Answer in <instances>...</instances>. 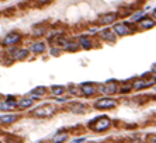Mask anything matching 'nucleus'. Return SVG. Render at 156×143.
<instances>
[{
  "label": "nucleus",
  "mask_w": 156,
  "mask_h": 143,
  "mask_svg": "<svg viewBox=\"0 0 156 143\" xmlns=\"http://www.w3.org/2000/svg\"><path fill=\"white\" fill-rule=\"evenodd\" d=\"M101 38L104 41H108V42H114L117 39V35H115L114 31H110V30H104L101 31Z\"/></svg>",
  "instance_id": "13"
},
{
  "label": "nucleus",
  "mask_w": 156,
  "mask_h": 143,
  "mask_svg": "<svg viewBox=\"0 0 156 143\" xmlns=\"http://www.w3.org/2000/svg\"><path fill=\"white\" fill-rule=\"evenodd\" d=\"M70 111L72 112H83L84 111V105L83 104H75V107H72Z\"/></svg>",
  "instance_id": "21"
},
{
  "label": "nucleus",
  "mask_w": 156,
  "mask_h": 143,
  "mask_svg": "<svg viewBox=\"0 0 156 143\" xmlns=\"http://www.w3.org/2000/svg\"><path fill=\"white\" fill-rule=\"evenodd\" d=\"M144 14H145V11H142V10H139V11H138V13H135V14H134V16H132L131 18H129V20H131V21H138V20H139V18H141V17L144 16Z\"/></svg>",
  "instance_id": "23"
},
{
  "label": "nucleus",
  "mask_w": 156,
  "mask_h": 143,
  "mask_svg": "<svg viewBox=\"0 0 156 143\" xmlns=\"http://www.w3.org/2000/svg\"><path fill=\"white\" fill-rule=\"evenodd\" d=\"M131 89H132V84H131V86H124V87H123V89H121V90H119V91H121V93H125V91H129V90H131Z\"/></svg>",
  "instance_id": "26"
},
{
  "label": "nucleus",
  "mask_w": 156,
  "mask_h": 143,
  "mask_svg": "<svg viewBox=\"0 0 156 143\" xmlns=\"http://www.w3.org/2000/svg\"><path fill=\"white\" fill-rule=\"evenodd\" d=\"M17 107V101L14 97H7L6 102H2L0 104V110L2 111H11Z\"/></svg>",
  "instance_id": "6"
},
{
  "label": "nucleus",
  "mask_w": 156,
  "mask_h": 143,
  "mask_svg": "<svg viewBox=\"0 0 156 143\" xmlns=\"http://www.w3.org/2000/svg\"><path fill=\"white\" fill-rule=\"evenodd\" d=\"M152 86V83L149 82H144V80H138L132 84V89H135V90H142V89H146V87H151Z\"/></svg>",
  "instance_id": "16"
},
{
  "label": "nucleus",
  "mask_w": 156,
  "mask_h": 143,
  "mask_svg": "<svg viewBox=\"0 0 156 143\" xmlns=\"http://www.w3.org/2000/svg\"><path fill=\"white\" fill-rule=\"evenodd\" d=\"M155 23H156V21L153 20V18H149V17H144V18L139 21V27H141V28H145V30L153 28V27H155Z\"/></svg>",
  "instance_id": "11"
},
{
  "label": "nucleus",
  "mask_w": 156,
  "mask_h": 143,
  "mask_svg": "<svg viewBox=\"0 0 156 143\" xmlns=\"http://www.w3.org/2000/svg\"><path fill=\"white\" fill-rule=\"evenodd\" d=\"M11 52V58L14 61H23L28 56V49H18V48H11L10 49Z\"/></svg>",
  "instance_id": "4"
},
{
  "label": "nucleus",
  "mask_w": 156,
  "mask_h": 143,
  "mask_svg": "<svg viewBox=\"0 0 156 143\" xmlns=\"http://www.w3.org/2000/svg\"><path fill=\"white\" fill-rule=\"evenodd\" d=\"M152 18L156 21V10H155V11H153V14H152Z\"/></svg>",
  "instance_id": "30"
},
{
  "label": "nucleus",
  "mask_w": 156,
  "mask_h": 143,
  "mask_svg": "<svg viewBox=\"0 0 156 143\" xmlns=\"http://www.w3.org/2000/svg\"><path fill=\"white\" fill-rule=\"evenodd\" d=\"M148 140L151 143H156V135H152V136H149L148 138Z\"/></svg>",
  "instance_id": "27"
},
{
  "label": "nucleus",
  "mask_w": 156,
  "mask_h": 143,
  "mask_svg": "<svg viewBox=\"0 0 156 143\" xmlns=\"http://www.w3.org/2000/svg\"><path fill=\"white\" fill-rule=\"evenodd\" d=\"M117 90H118V87H117L115 83H107L106 86L99 87V91L100 93H103V94H114Z\"/></svg>",
  "instance_id": "7"
},
{
  "label": "nucleus",
  "mask_w": 156,
  "mask_h": 143,
  "mask_svg": "<svg viewBox=\"0 0 156 143\" xmlns=\"http://www.w3.org/2000/svg\"><path fill=\"white\" fill-rule=\"evenodd\" d=\"M86 138H78V139H73V143H79V142H84Z\"/></svg>",
  "instance_id": "28"
},
{
  "label": "nucleus",
  "mask_w": 156,
  "mask_h": 143,
  "mask_svg": "<svg viewBox=\"0 0 156 143\" xmlns=\"http://www.w3.org/2000/svg\"><path fill=\"white\" fill-rule=\"evenodd\" d=\"M80 46L83 49H90L93 46V44H91V41L87 37H80Z\"/></svg>",
  "instance_id": "18"
},
{
  "label": "nucleus",
  "mask_w": 156,
  "mask_h": 143,
  "mask_svg": "<svg viewBox=\"0 0 156 143\" xmlns=\"http://www.w3.org/2000/svg\"><path fill=\"white\" fill-rule=\"evenodd\" d=\"M63 46H65L66 51H78V49H79V44H76V42L65 41V42H63Z\"/></svg>",
  "instance_id": "19"
},
{
  "label": "nucleus",
  "mask_w": 156,
  "mask_h": 143,
  "mask_svg": "<svg viewBox=\"0 0 156 143\" xmlns=\"http://www.w3.org/2000/svg\"><path fill=\"white\" fill-rule=\"evenodd\" d=\"M117 20V14L114 13H110V14H106V16H101L99 18V23L100 24H111Z\"/></svg>",
  "instance_id": "12"
},
{
  "label": "nucleus",
  "mask_w": 156,
  "mask_h": 143,
  "mask_svg": "<svg viewBox=\"0 0 156 143\" xmlns=\"http://www.w3.org/2000/svg\"><path fill=\"white\" fill-rule=\"evenodd\" d=\"M51 55H52V56H59V51H58V48L51 49Z\"/></svg>",
  "instance_id": "25"
},
{
  "label": "nucleus",
  "mask_w": 156,
  "mask_h": 143,
  "mask_svg": "<svg viewBox=\"0 0 156 143\" xmlns=\"http://www.w3.org/2000/svg\"><path fill=\"white\" fill-rule=\"evenodd\" d=\"M114 33L117 35H127L129 33V28L127 27V24H124V23H118V24L114 25Z\"/></svg>",
  "instance_id": "9"
},
{
  "label": "nucleus",
  "mask_w": 156,
  "mask_h": 143,
  "mask_svg": "<svg viewBox=\"0 0 156 143\" xmlns=\"http://www.w3.org/2000/svg\"><path fill=\"white\" fill-rule=\"evenodd\" d=\"M33 102H34V98H23V100H20V101L17 102V107L20 110H25V108L33 105Z\"/></svg>",
  "instance_id": "14"
},
{
  "label": "nucleus",
  "mask_w": 156,
  "mask_h": 143,
  "mask_svg": "<svg viewBox=\"0 0 156 143\" xmlns=\"http://www.w3.org/2000/svg\"><path fill=\"white\" fill-rule=\"evenodd\" d=\"M51 0H37V3L38 4H46V3H49Z\"/></svg>",
  "instance_id": "29"
},
{
  "label": "nucleus",
  "mask_w": 156,
  "mask_h": 143,
  "mask_svg": "<svg viewBox=\"0 0 156 143\" xmlns=\"http://www.w3.org/2000/svg\"><path fill=\"white\" fill-rule=\"evenodd\" d=\"M117 105V101L113 98H100L94 102V107L97 110H110Z\"/></svg>",
  "instance_id": "3"
},
{
  "label": "nucleus",
  "mask_w": 156,
  "mask_h": 143,
  "mask_svg": "<svg viewBox=\"0 0 156 143\" xmlns=\"http://www.w3.org/2000/svg\"><path fill=\"white\" fill-rule=\"evenodd\" d=\"M66 139H68V135H66V133H63V135L55 136V138H53V142H55V143H58V142H65Z\"/></svg>",
  "instance_id": "22"
},
{
  "label": "nucleus",
  "mask_w": 156,
  "mask_h": 143,
  "mask_svg": "<svg viewBox=\"0 0 156 143\" xmlns=\"http://www.w3.org/2000/svg\"><path fill=\"white\" fill-rule=\"evenodd\" d=\"M51 93H52V95H55V97H59V95H62L63 93H65V87H62V86H52V87H51Z\"/></svg>",
  "instance_id": "17"
},
{
  "label": "nucleus",
  "mask_w": 156,
  "mask_h": 143,
  "mask_svg": "<svg viewBox=\"0 0 156 143\" xmlns=\"http://www.w3.org/2000/svg\"><path fill=\"white\" fill-rule=\"evenodd\" d=\"M30 49L35 53H42L44 51H45V44H44V42H34Z\"/></svg>",
  "instance_id": "15"
},
{
  "label": "nucleus",
  "mask_w": 156,
  "mask_h": 143,
  "mask_svg": "<svg viewBox=\"0 0 156 143\" xmlns=\"http://www.w3.org/2000/svg\"><path fill=\"white\" fill-rule=\"evenodd\" d=\"M56 111V108L51 104H45V105L42 107H38L35 110L33 111V115L34 117H38V118H45V117H51Z\"/></svg>",
  "instance_id": "1"
},
{
  "label": "nucleus",
  "mask_w": 156,
  "mask_h": 143,
  "mask_svg": "<svg viewBox=\"0 0 156 143\" xmlns=\"http://www.w3.org/2000/svg\"><path fill=\"white\" fill-rule=\"evenodd\" d=\"M155 89H156V87H155Z\"/></svg>",
  "instance_id": "31"
},
{
  "label": "nucleus",
  "mask_w": 156,
  "mask_h": 143,
  "mask_svg": "<svg viewBox=\"0 0 156 143\" xmlns=\"http://www.w3.org/2000/svg\"><path fill=\"white\" fill-rule=\"evenodd\" d=\"M17 115L14 114H6V115H2L0 117V123H3V125H10V123L16 122L17 121Z\"/></svg>",
  "instance_id": "10"
},
{
  "label": "nucleus",
  "mask_w": 156,
  "mask_h": 143,
  "mask_svg": "<svg viewBox=\"0 0 156 143\" xmlns=\"http://www.w3.org/2000/svg\"><path fill=\"white\" fill-rule=\"evenodd\" d=\"M45 87H37V89H34L33 90V94L38 95V97H42V95H45Z\"/></svg>",
  "instance_id": "20"
},
{
  "label": "nucleus",
  "mask_w": 156,
  "mask_h": 143,
  "mask_svg": "<svg viewBox=\"0 0 156 143\" xmlns=\"http://www.w3.org/2000/svg\"><path fill=\"white\" fill-rule=\"evenodd\" d=\"M80 91H82V94L84 95H93L96 94V91H97V89H96L93 84H89V83H84V84H80Z\"/></svg>",
  "instance_id": "8"
},
{
  "label": "nucleus",
  "mask_w": 156,
  "mask_h": 143,
  "mask_svg": "<svg viewBox=\"0 0 156 143\" xmlns=\"http://www.w3.org/2000/svg\"><path fill=\"white\" fill-rule=\"evenodd\" d=\"M69 91L72 93V94H75V95H80V94H82V91H79L78 89H75V87H69Z\"/></svg>",
  "instance_id": "24"
},
{
  "label": "nucleus",
  "mask_w": 156,
  "mask_h": 143,
  "mask_svg": "<svg viewBox=\"0 0 156 143\" xmlns=\"http://www.w3.org/2000/svg\"><path fill=\"white\" fill-rule=\"evenodd\" d=\"M111 126V121L110 118H107V117H100V118H97L94 121V123H93V129H94L96 132H104L107 131V129H110Z\"/></svg>",
  "instance_id": "2"
},
{
  "label": "nucleus",
  "mask_w": 156,
  "mask_h": 143,
  "mask_svg": "<svg viewBox=\"0 0 156 143\" xmlns=\"http://www.w3.org/2000/svg\"><path fill=\"white\" fill-rule=\"evenodd\" d=\"M21 39V35L17 33H10L6 35V38L3 39V45H14V44H17V42H20Z\"/></svg>",
  "instance_id": "5"
}]
</instances>
